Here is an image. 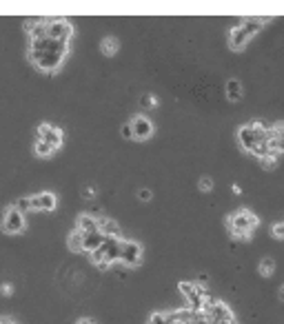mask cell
<instances>
[{
    "instance_id": "d4e9b609",
    "label": "cell",
    "mask_w": 284,
    "mask_h": 324,
    "mask_svg": "<svg viewBox=\"0 0 284 324\" xmlns=\"http://www.w3.org/2000/svg\"><path fill=\"white\" fill-rule=\"evenodd\" d=\"M262 165H264V169H273V167H275V153H271V155H266V158H262Z\"/></svg>"
},
{
    "instance_id": "3957f363",
    "label": "cell",
    "mask_w": 284,
    "mask_h": 324,
    "mask_svg": "<svg viewBox=\"0 0 284 324\" xmlns=\"http://www.w3.org/2000/svg\"><path fill=\"white\" fill-rule=\"evenodd\" d=\"M91 260H93V264L102 266V269L109 266L111 262L120 260V240L118 238H104V242L93 251Z\"/></svg>"
},
{
    "instance_id": "4316f807",
    "label": "cell",
    "mask_w": 284,
    "mask_h": 324,
    "mask_svg": "<svg viewBox=\"0 0 284 324\" xmlns=\"http://www.w3.org/2000/svg\"><path fill=\"white\" fill-rule=\"evenodd\" d=\"M211 187H213V182H211L209 178H202V180H200V189H202V191H209Z\"/></svg>"
},
{
    "instance_id": "e575fe53",
    "label": "cell",
    "mask_w": 284,
    "mask_h": 324,
    "mask_svg": "<svg viewBox=\"0 0 284 324\" xmlns=\"http://www.w3.org/2000/svg\"><path fill=\"white\" fill-rule=\"evenodd\" d=\"M78 324H93V322H91V320H80Z\"/></svg>"
},
{
    "instance_id": "8fae6325",
    "label": "cell",
    "mask_w": 284,
    "mask_h": 324,
    "mask_svg": "<svg viewBox=\"0 0 284 324\" xmlns=\"http://www.w3.org/2000/svg\"><path fill=\"white\" fill-rule=\"evenodd\" d=\"M38 140L47 142L51 149H58L60 144H63V131H60L58 127H51L44 122V125L38 127Z\"/></svg>"
},
{
    "instance_id": "484cf974",
    "label": "cell",
    "mask_w": 284,
    "mask_h": 324,
    "mask_svg": "<svg viewBox=\"0 0 284 324\" xmlns=\"http://www.w3.org/2000/svg\"><path fill=\"white\" fill-rule=\"evenodd\" d=\"M271 231H273V236H275L277 240H282V238H284V222H280V225H273V229H271Z\"/></svg>"
},
{
    "instance_id": "8992f818",
    "label": "cell",
    "mask_w": 284,
    "mask_h": 324,
    "mask_svg": "<svg viewBox=\"0 0 284 324\" xmlns=\"http://www.w3.org/2000/svg\"><path fill=\"white\" fill-rule=\"evenodd\" d=\"M120 262L125 266H138L142 262V249L133 240H120Z\"/></svg>"
},
{
    "instance_id": "836d02e7",
    "label": "cell",
    "mask_w": 284,
    "mask_h": 324,
    "mask_svg": "<svg viewBox=\"0 0 284 324\" xmlns=\"http://www.w3.org/2000/svg\"><path fill=\"white\" fill-rule=\"evenodd\" d=\"M280 300H282V302H284V284H282V287H280Z\"/></svg>"
},
{
    "instance_id": "ba28073f",
    "label": "cell",
    "mask_w": 284,
    "mask_h": 324,
    "mask_svg": "<svg viewBox=\"0 0 284 324\" xmlns=\"http://www.w3.org/2000/svg\"><path fill=\"white\" fill-rule=\"evenodd\" d=\"M33 65L40 71H55L60 65H63V56L58 53H44V51H29Z\"/></svg>"
},
{
    "instance_id": "d6986e66",
    "label": "cell",
    "mask_w": 284,
    "mask_h": 324,
    "mask_svg": "<svg viewBox=\"0 0 284 324\" xmlns=\"http://www.w3.org/2000/svg\"><path fill=\"white\" fill-rule=\"evenodd\" d=\"M82 236H85V233H82L80 229H76V231L69 236V249L71 251H82Z\"/></svg>"
},
{
    "instance_id": "1f68e13d",
    "label": "cell",
    "mask_w": 284,
    "mask_h": 324,
    "mask_svg": "<svg viewBox=\"0 0 284 324\" xmlns=\"http://www.w3.org/2000/svg\"><path fill=\"white\" fill-rule=\"evenodd\" d=\"M0 324H14V320H9V317H0Z\"/></svg>"
},
{
    "instance_id": "d6a6232c",
    "label": "cell",
    "mask_w": 284,
    "mask_h": 324,
    "mask_svg": "<svg viewBox=\"0 0 284 324\" xmlns=\"http://www.w3.org/2000/svg\"><path fill=\"white\" fill-rule=\"evenodd\" d=\"M3 293H5V295L11 293V287H9V284H5V287H3Z\"/></svg>"
},
{
    "instance_id": "7a4b0ae2",
    "label": "cell",
    "mask_w": 284,
    "mask_h": 324,
    "mask_svg": "<svg viewBox=\"0 0 284 324\" xmlns=\"http://www.w3.org/2000/svg\"><path fill=\"white\" fill-rule=\"evenodd\" d=\"M262 18H251V20H247L244 25H238L236 29H231L229 33V44H231V49H236V51H240V49L247 44L251 38L258 33L260 29H262Z\"/></svg>"
},
{
    "instance_id": "5bb4252c",
    "label": "cell",
    "mask_w": 284,
    "mask_h": 324,
    "mask_svg": "<svg viewBox=\"0 0 284 324\" xmlns=\"http://www.w3.org/2000/svg\"><path fill=\"white\" fill-rule=\"evenodd\" d=\"M31 209L33 211H53L55 209V195L44 191V193H38L31 198Z\"/></svg>"
},
{
    "instance_id": "f546056e",
    "label": "cell",
    "mask_w": 284,
    "mask_h": 324,
    "mask_svg": "<svg viewBox=\"0 0 284 324\" xmlns=\"http://www.w3.org/2000/svg\"><path fill=\"white\" fill-rule=\"evenodd\" d=\"M153 102H155V100H153V96H147V98L142 100V104H144V107H153Z\"/></svg>"
},
{
    "instance_id": "52a82bcc",
    "label": "cell",
    "mask_w": 284,
    "mask_h": 324,
    "mask_svg": "<svg viewBox=\"0 0 284 324\" xmlns=\"http://www.w3.org/2000/svg\"><path fill=\"white\" fill-rule=\"evenodd\" d=\"M22 229H25V215H22L16 206H9V209L5 211L3 231L9 233V236H16V233H20Z\"/></svg>"
},
{
    "instance_id": "83f0119b",
    "label": "cell",
    "mask_w": 284,
    "mask_h": 324,
    "mask_svg": "<svg viewBox=\"0 0 284 324\" xmlns=\"http://www.w3.org/2000/svg\"><path fill=\"white\" fill-rule=\"evenodd\" d=\"M138 198L147 202V200H151V191H149V189H140V191H138Z\"/></svg>"
},
{
    "instance_id": "ac0fdd59",
    "label": "cell",
    "mask_w": 284,
    "mask_h": 324,
    "mask_svg": "<svg viewBox=\"0 0 284 324\" xmlns=\"http://www.w3.org/2000/svg\"><path fill=\"white\" fill-rule=\"evenodd\" d=\"M226 96L229 100H240L242 98V85L238 80H229L226 82Z\"/></svg>"
},
{
    "instance_id": "f1b7e54d",
    "label": "cell",
    "mask_w": 284,
    "mask_h": 324,
    "mask_svg": "<svg viewBox=\"0 0 284 324\" xmlns=\"http://www.w3.org/2000/svg\"><path fill=\"white\" fill-rule=\"evenodd\" d=\"M122 136H125V138H133V129H131V122H129V125H125V127H122Z\"/></svg>"
},
{
    "instance_id": "e0dca14e",
    "label": "cell",
    "mask_w": 284,
    "mask_h": 324,
    "mask_svg": "<svg viewBox=\"0 0 284 324\" xmlns=\"http://www.w3.org/2000/svg\"><path fill=\"white\" fill-rule=\"evenodd\" d=\"M78 229H80L82 233H89V231H98V220L91 215H80V220H78Z\"/></svg>"
},
{
    "instance_id": "603a6c76",
    "label": "cell",
    "mask_w": 284,
    "mask_h": 324,
    "mask_svg": "<svg viewBox=\"0 0 284 324\" xmlns=\"http://www.w3.org/2000/svg\"><path fill=\"white\" fill-rule=\"evenodd\" d=\"M14 206L20 211L22 215H25L27 211H31V198H20V200H18V202H16Z\"/></svg>"
},
{
    "instance_id": "30bf717a",
    "label": "cell",
    "mask_w": 284,
    "mask_h": 324,
    "mask_svg": "<svg viewBox=\"0 0 284 324\" xmlns=\"http://www.w3.org/2000/svg\"><path fill=\"white\" fill-rule=\"evenodd\" d=\"M69 42L63 40H51V38H42V40H31V51H44V53H58L65 58Z\"/></svg>"
},
{
    "instance_id": "6da1fadb",
    "label": "cell",
    "mask_w": 284,
    "mask_h": 324,
    "mask_svg": "<svg viewBox=\"0 0 284 324\" xmlns=\"http://www.w3.org/2000/svg\"><path fill=\"white\" fill-rule=\"evenodd\" d=\"M269 129H271V127H266L264 122H260V120L244 125L242 129L238 131V140H240L242 149H247V151H253V147H255L258 142L269 140Z\"/></svg>"
},
{
    "instance_id": "4dcf8cb0",
    "label": "cell",
    "mask_w": 284,
    "mask_h": 324,
    "mask_svg": "<svg viewBox=\"0 0 284 324\" xmlns=\"http://www.w3.org/2000/svg\"><path fill=\"white\" fill-rule=\"evenodd\" d=\"M82 193H85V198H91V195H93V189H85Z\"/></svg>"
},
{
    "instance_id": "cb8c5ba5",
    "label": "cell",
    "mask_w": 284,
    "mask_h": 324,
    "mask_svg": "<svg viewBox=\"0 0 284 324\" xmlns=\"http://www.w3.org/2000/svg\"><path fill=\"white\" fill-rule=\"evenodd\" d=\"M149 324H169L166 322V313H153L149 317Z\"/></svg>"
},
{
    "instance_id": "9a60e30c",
    "label": "cell",
    "mask_w": 284,
    "mask_h": 324,
    "mask_svg": "<svg viewBox=\"0 0 284 324\" xmlns=\"http://www.w3.org/2000/svg\"><path fill=\"white\" fill-rule=\"evenodd\" d=\"M104 238L107 236H102V233L100 231H89V233H85V236H82V251H96L100 244L104 242Z\"/></svg>"
},
{
    "instance_id": "4fadbf2b",
    "label": "cell",
    "mask_w": 284,
    "mask_h": 324,
    "mask_svg": "<svg viewBox=\"0 0 284 324\" xmlns=\"http://www.w3.org/2000/svg\"><path fill=\"white\" fill-rule=\"evenodd\" d=\"M269 149L275 155L284 151V125H275L269 129Z\"/></svg>"
},
{
    "instance_id": "5b68a950",
    "label": "cell",
    "mask_w": 284,
    "mask_h": 324,
    "mask_svg": "<svg viewBox=\"0 0 284 324\" xmlns=\"http://www.w3.org/2000/svg\"><path fill=\"white\" fill-rule=\"evenodd\" d=\"M180 291L187 298L189 302V311H202L204 309V298H207V291H204L202 284L196 282H180Z\"/></svg>"
},
{
    "instance_id": "2e32d148",
    "label": "cell",
    "mask_w": 284,
    "mask_h": 324,
    "mask_svg": "<svg viewBox=\"0 0 284 324\" xmlns=\"http://www.w3.org/2000/svg\"><path fill=\"white\" fill-rule=\"evenodd\" d=\"M98 231L102 233V236H107V238H120V227L116 225L113 220H98Z\"/></svg>"
},
{
    "instance_id": "277c9868",
    "label": "cell",
    "mask_w": 284,
    "mask_h": 324,
    "mask_svg": "<svg viewBox=\"0 0 284 324\" xmlns=\"http://www.w3.org/2000/svg\"><path fill=\"white\" fill-rule=\"evenodd\" d=\"M255 227H258V218H255L251 211H247V209L238 211L233 218H229V229H231V233L236 238H247Z\"/></svg>"
},
{
    "instance_id": "7c38bea8",
    "label": "cell",
    "mask_w": 284,
    "mask_h": 324,
    "mask_svg": "<svg viewBox=\"0 0 284 324\" xmlns=\"http://www.w3.org/2000/svg\"><path fill=\"white\" fill-rule=\"evenodd\" d=\"M131 129H133V138H138V140H147V138L153 133V125H151V120L149 118L138 116V118L131 122Z\"/></svg>"
},
{
    "instance_id": "9c48e42d",
    "label": "cell",
    "mask_w": 284,
    "mask_h": 324,
    "mask_svg": "<svg viewBox=\"0 0 284 324\" xmlns=\"http://www.w3.org/2000/svg\"><path fill=\"white\" fill-rule=\"evenodd\" d=\"M47 38L51 40H63V42H69L71 38V25L67 22L65 18H53L47 22Z\"/></svg>"
},
{
    "instance_id": "7402d4cb",
    "label": "cell",
    "mask_w": 284,
    "mask_h": 324,
    "mask_svg": "<svg viewBox=\"0 0 284 324\" xmlns=\"http://www.w3.org/2000/svg\"><path fill=\"white\" fill-rule=\"evenodd\" d=\"M53 151H55V149H51L47 142H40V140L36 142V153L40 155V158H49V155H51Z\"/></svg>"
},
{
    "instance_id": "ffe728a7",
    "label": "cell",
    "mask_w": 284,
    "mask_h": 324,
    "mask_svg": "<svg viewBox=\"0 0 284 324\" xmlns=\"http://www.w3.org/2000/svg\"><path fill=\"white\" fill-rule=\"evenodd\" d=\"M273 269H275L273 258H264L262 262H260V273H262V276H271V273H273Z\"/></svg>"
},
{
    "instance_id": "44dd1931",
    "label": "cell",
    "mask_w": 284,
    "mask_h": 324,
    "mask_svg": "<svg viewBox=\"0 0 284 324\" xmlns=\"http://www.w3.org/2000/svg\"><path fill=\"white\" fill-rule=\"evenodd\" d=\"M102 51L107 56H113L116 51H118V42H116L113 38H104L102 40Z\"/></svg>"
}]
</instances>
